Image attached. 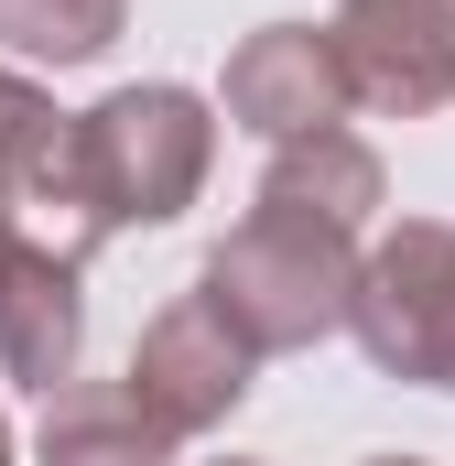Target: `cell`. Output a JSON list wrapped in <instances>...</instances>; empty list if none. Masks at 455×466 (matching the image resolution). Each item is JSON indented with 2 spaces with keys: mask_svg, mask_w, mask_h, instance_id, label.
Instances as JSON below:
<instances>
[{
  "mask_svg": "<svg viewBox=\"0 0 455 466\" xmlns=\"http://www.w3.org/2000/svg\"><path fill=\"white\" fill-rule=\"evenodd\" d=\"M130 22V0H0V55L22 66H98Z\"/></svg>",
  "mask_w": 455,
  "mask_h": 466,
  "instance_id": "30bf717a",
  "label": "cell"
},
{
  "mask_svg": "<svg viewBox=\"0 0 455 466\" xmlns=\"http://www.w3.org/2000/svg\"><path fill=\"white\" fill-rule=\"evenodd\" d=\"M347 337L379 380L455 390V228L445 218H401V228H379L358 249Z\"/></svg>",
  "mask_w": 455,
  "mask_h": 466,
  "instance_id": "3957f363",
  "label": "cell"
},
{
  "mask_svg": "<svg viewBox=\"0 0 455 466\" xmlns=\"http://www.w3.org/2000/svg\"><path fill=\"white\" fill-rule=\"evenodd\" d=\"M130 401L174 434V445H196V434H217L228 412L249 401V380H260V358L238 348V326H228L207 293H174L152 326H141V348H130Z\"/></svg>",
  "mask_w": 455,
  "mask_h": 466,
  "instance_id": "277c9868",
  "label": "cell"
},
{
  "mask_svg": "<svg viewBox=\"0 0 455 466\" xmlns=\"http://www.w3.org/2000/svg\"><path fill=\"white\" fill-rule=\"evenodd\" d=\"M260 207H304V218H326V228H379V207H390V174H379V152L358 141V130H315V141H282L271 163H260Z\"/></svg>",
  "mask_w": 455,
  "mask_h": 466,
  "instance_id": "ba28073f",
  "label": "cell"
},
{
  "mask_svg": "<svg viewBox=\"0 0 455 466\" xmlns=\"http://www.w3.org/2000/svg\"><path fill=\"white\" fill-rule=\"evenodd\" d=\"M326 44H337L347 109L434 119L455 98V0H347Z\"/></svg>",
  "mask_w": 455,
  "mask_h": 466,
  "instance_id": "5b68a950",
  "label": "cell"
},
{
  "mask_svg": "<svg viewBox=\"0 0 455 466\" xmlns=\"http://www.w3.org/2000/svg\"><path fill=\"white\" fill-rule=\"evenodd\" d=\"M55 141H66V109H55L22 66H0V196L33 185V174L55 163Z\"/></svg>",
  "mask_w": 455,
  "mask_h": 466,
  "instance_id": "8fae6325",
  "label": "cell"
},
{
  "mask_svg": "<svg viewBox=\"0 0 455 466\" xmlns=\"http://www.w3.org/2000/svg\"><path fill=\"white\" fill-rule=\"evenodd\" d=\"M0 466H11V423H0Z\"/></svg>",
  "mask_w": 455,
  "mask_h": 466,
  "instance_id": "5bb4252c",
  "label": "cell"
},
{
  "mask_svg": "<svg viewBox=\"0 0 455 466\" xmlns=\"http://www.w3.org/2000/svg\"><path fill=\"white\" fill-rule=\"evenodd\" d=\"M358 466H434V456H358Z\"/></svg>",
  "mask_w": 455,
  "mask_h": 466,
  "instance_id": "7c38bea8",
  "label": "cell"
},
{
  "mask_svg": "<svg viewBox=\"0 0 455 466\" xmlns=\"http://www.w3.org/2000/svg\"><path fill=\"white\" fill-rule=\"evenodd\" d=\"M207 466H260V456H207Z\"/></svg>",
  "mask_w": 455,
  "mask_h": 466,
  "instance_id": "4fadbf2b",
  "label": "cell"
},
{
  "mask_svg": "<svg viewBox=\"0 0 455 466\" xmlns=\"http://www.w3.org/2000/svg\"><path fill=\"white\" fill-rule=\"evenodd\" d=\"M76 185H87V218L98 238L119 228H174L196 196H207V163H217V109L174 76L152 87H109L98 109H76Z\"/></svg>",
  "mask_w": 455,
  "mask_h": 466,
  "instance_id": "7a4b0ae2",
  "label": "cell"
},
{
  "mask_svg": "<svg viewBox=\"0 0 455 466\" xmlns=\"http://www.w3.org/2000/svg\"><path fill=\"white\" fill-rule=\"evenodd\" d=\"M217 109L249 130V141H315V130H347V76H337V44L315 22H260L228 44V76H217Z\"/></svg>",
  "mask_w": 455,
  "mask_h": 466,
  "instance_id": "8992f818",
  "label": "cell"
},
{
  "mask_svg": "<svg viewBox=\"0 0 455 466\" xmlns=\"http://www.w3.org/2000/svg\"><path fill=\"white\" fill-rule=\"evenodd\" d=\"M347 282H358V228H326L304 207H260L207 249L196 293L238 326L249 358H293V348H326L347 326Z\"/></svg>",
  "mask_w": 455,
  "mask_h": 466,
  "instance_id": "6da1fadb",
  "label": "cell"
},
{
  "mask_svg": "<svg viewBox=\"0 0 455 466\" xmlns=\"http://www.w3.org/2000/svg\"><path fill=\"white\" fill-rule=\"evenodd\" d=\"M0 238H11V218H0Z\"/></svg>",
  "mask_w": 455,
  "mask_h": 466,
  "instance_id": "9a60e30c",
  "label": "cell"
},
{
  "mask_svg": "<svg viewBox=\"0 0 455 466\" xmlns=\"http://www.w3.org/2000/svg\"><path fill=\"white\" fill-rule=\"evenodd\" d=\"M87 358V293H76V260H55L44 238H0V380L11 390H66Z\"/></svg>",
  "mask_w": 455,
  "mask_h": 466,
  "instance_id": "52a82bcc",
  "label": "cell"
},
{
  "mask_svg": "<svg viewBox=\"0 0 455 466\" xmlns=\"http://www.w3.org/2000/svg\"><path fill=\"white\" fill-rule=\"evenodd\" d=\"M44 466H174V434L130 401V380H66L33 423Z\"/></svg>",
  "mask_w": 455,
  "mask_h": 466,
  "instance_id": "9c48e42d",
  "label": "cell"
}]
</instances>
